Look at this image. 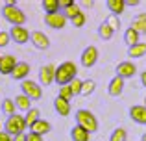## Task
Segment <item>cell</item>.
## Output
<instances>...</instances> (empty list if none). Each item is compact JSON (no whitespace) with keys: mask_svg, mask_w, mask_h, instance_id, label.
<instances>
[{"mask_svg":"<svg viewBox=\"0 0 146 141\" xmlns=\"http://www.w3.org/2000/svg\"><path fill=\"white\" fill-rule=\"evenodd\" d=\"M107 7H109L111 15L120 17V13H124V9H126V4H124V0H107Z\"/></svg>","mask_w":146,"mask_h":141,"instance_id":"obj_21","label":"cell"},{"mask_svg":"<svg viewBox=\"0 0 146 141\" xmlns=\"http://www.w3.org/2000/svg\"><path fill=\"white\" fill-rule=\"evenodd\" d=\"M113 33H115V32L106 24V22H100V26H98V35H100V39L109 41L111 37H113Z\"/></svg>","mask_w":146,"mask_h":141,"instance_id":"obj_29","label":"cell"},{"mask_svg":"<svg viewBox=\"0 0 146 141\" xmlns=\"http://www.w3.org/2000/svg\"><path fill=\"white\" fill-rule=\"evenodd\" d=\"M104 22H106V24L109 26V28L113 30V32H115V30H118V28H120V17H117V15H109V17H107Z\"/></svg>","mask_w":146,"mask_h":141,"instance_id":"obj_31","label":"cell"},{"mask_svg":"<svg viewBox=\"0 0 146 141\" xmlns=\"http://www.w3.org/2000/svg\"><path fill=\"white\" fill-rule=\"evenodd\" d=\"M128 56L129 58H144L146 56V43H137V45H133V47H129Z\"/></svg>","mask_w":146,"mask_h":141,"instance_id":"obj_23","label":"cell"},{"mask_svg":"<svg viewBox=\"0 0 146 141\" xmlns=\"http://www.w3.org/2000/svg\"><path fill=\"white\" fill-rule=\"evenodd\" d=\"M61 13L65 15V19H67V21H72V19H74V17H78V15L82 13V9H80V6H78V4L74 2V4H72V6H68L67 9H63V11H61Z\"/></svg>","mask_w":146,"mask_h":141,"instance_id":"obj_27","label":"cell"},{"mask_svg":"<svg viewBox=\"0 0 146 141\" xmlns=\"http://www.w3.org/2000/svg\"><path fill=\"white\" fill-rule=\"evenodd\" d=\"M21 89H22V95H26L30 100H41V97H43L41 84L33 82V80H24L21 84Z\"/></svg>","mask_w":146,"mask_h":141,"instance_id":"obj_5","label":"cell"},{"mask_svg":"<svg viewBox=\"0 0 146 141\" xmlns=\"http://www.w3.org/2000/svg\"><path fill=\"white\" fill-rule=\"evenodd\" d=\"M67 19H65V15L61 13V11H57V13H50V15H44V24L50 26V28L54 30H61L67 26Z\"/></svg>","mask_w":146,"mask_h":141,"instance_id":"obj_9","label":"cell"},{"mask_svg":"<svg viewBox=\"0 0 146 141\" xmlns=\"http://www.w3.org/2000/svg\"><path fill=\"white\" fill-rule=\"evenodd\" d=\"M30 41H32V45L35 48H39V50H48V48H50L48 35L44 32H41V30H35V32L30 33Z\"/></svg>","mask_w":146,"mask_h":141,"instance_id":"obj_8","label":"cell"},{"mask_svg":"<svg viewBox=\"0 0 146 141\" xmlns=\"http://www.w3.org/2000/svg\"><path fill=\"white\" fill-rule=\"evenodd\" d=\"M94 89H96V82L94 80H83L82 82V95L83 97H89V95L94 93Z\"/></svg>","mask_w":146,"mask_h":141,"instance_id":"obj_28","label":"cell"},{"mask_svg":"<svg viewBox=\"0 0 146 141\" xmlns=\"http://www.w3.org/2000/svg\"><path fill=\"white\" fill-rule=\"evenodd\" d=\"M28 74H30V63H26V61H17V65H15L13 72H11V78L24 82V80H28Z\"/></svg>","mask_w":146,"mask_h":141,"instance_id":"obj_14","label":"cell"},{"mask_svg":"<svg viewBox=\"0 0 146 141\" xmlns=\"http://www.w3.org/2000/svg\"><path fill=\"white\" fill-rule=\"evenodd\" d=\"M70 139L72 141H89L91 139V134L87 130H83L82 126H72L70 128Z\"/></svg>","mask_w":146,"mask_h":141,"instance_id":"obj_17","label":"cell"},{"mask_svg":"<svg viewBox=\"0 0 146 141\" xmlns=\"http://www.w3.org/2000/svg\"><path fill=\"white\" fill-rule=\"evenodd\" d=\"M39 119H41V112H39L37 108H33V106H32V108H30L28 112H26V115H24L26 128H32V126H33V124H35Z\"/></svg>","mask_w":146,"mask_h":141,"instance_id":"obj_18","label":"cell"},{"mask_svg":"<svg viewBox=\"0 0 146 141\" xmlns=\"http://www.w3.org/2000/svg\"><path fill=\"white\" fill-rule=\"evenodd\" d=\"M13 141H26V134H21V136H15Z\"/></svg>","mask_w":146,"mask_h":141,"instance_id":"obj_41","label":"cell"},{"mask_svg":"<svg viewBox=\"0 0 146 141\" xmlns=\"http://www.w3.org/2000/svg\"><path fill=\"white\" fill-rule=\"evenodd\" d=\"M85 21H87V17H85V13L82 11V13H80L78 17H74L70 22H72V26H74V28H82V26H85Z\"/></svg>","mask_w":146,"mask_h":141,"instance_id":"obj_34","label":"cell"},{"mask_svg":"<svg viewBox=\"0 0 146 141\" xmlns=\"http://www.w3.org/2000/svg\"><path fill=\"white\" fill-rule=\"evenodd\" d=\"M141 141H146V134H144V136H143V139H141Z\"/></svg>","mask_w":146,"mask_h":141,"instance_id":"obj_43","label":"cell"},{"mask_svg":"<svg viewBox=\"0 0 146 141\" xmlns=\"http://www.w3.org/2000/svg\"><path fill=\"white\" fill-rule=\"evenodd\" d=\"M78 74V67L74 61H63L59 67H56V84L68 86Z\"/></svg>","mask_w":146,"mask_h":141,"instance_id":"obj_2","label":"cell"},{"mask_svg":"<svg viewBox=\"0 0 146 141\" xmlns=\"http://www.w3.org/2000/svg\"><path fill=\"white\" fill-rule=\"evenodd\" d=\"M80 61H82V65L85 67V69H91V67L96 65L98 61V48L94 47V45H89V47L83 48L82 56H80Z\"/></svg>","mask_w":146,"mask_h":141,"instance_id":"obj_6","label":"cell"},{"mask_svg":"<svg viewBox=\"0 0 146 141\" xmlns=\"http://www.w3.org/2000/svg\"><path fill=\"white\" fill-rule=\"evenodd\" d=\"M9 41H11L9 32H0V48L7 47V45H9Z\"/></svg>","mask_w":146,"mask_h":141,"instance_id":"obj_35","label":"cell"},{"mask_svg":"<svg viewBox=\"0 0 146 141\" xmlns=\"http://www.w3.org/2000/svg\"><path fill=\"white\" fill-rule=\"evenodd\" d=\"M56 82V65L48 63V65H43L39 69V84L43 86H52Z\"/></svg>","mask_w":146,"mask_h":141,"instance_id":"obj_7","label":"cell"},{"mask_svg":"<svg viewBox=\"0 0 146 141\" xmlns=\"http://www.w3.org/2000/svg\"><path fill=\"white\" fill-rule=\"evenodd\" d=\"M126 139H128V132L124 128H115L109 138V141H126Z\"/></svg>","mask_w":146,"mask_h":141,"instance_id":"obj_30","label":"cell"},{"mask_svg":"<svg viewBox=\"0 0 146 141\" xmlns=\"http://www.w3.org/2000/svg\"><path fill=\"white\" fill-rule=\"evenodd\" d=\"M26 130V123H24V115H11L7 117L6 124H4V132H7V134L11 136V138H15V136H21L24 134Z\"/></svg>","mask_w":146,"mask_h":141,"instance_id":"obj_4","label":"cell"},{"mask_svg":"<svg viewBox=\"0 0 146 141\" xmlns=\"http://www.w3.org/2000/svg\"><path fill=\"white\" fill-rule=\"evenodd\" d=\"M82 82H83V80H80L78 76H76V78L68 84V87H70V91H72L74 97H76V95H82Z\"/></svg>","mask_w":146,"mask_h":141,"instance_id":"obj_32","label":"cell"},{"mask_svg":"<svg viewBox=\"0 0 146 141\" xmlns=\"http://www.w3.org/2000/svg\"><path fill=\"white\" fill-rule=\"evenodd\" d=\"M0 141H13V138H11L7 132H4V130H0Z\"/></svg>","mask_w":146,"mask_h":141,"instance_id":"obj_38","label":"cell"},{"mask_svg":"<svg viewBox=\"0 0 146 141\" xmlns=\"http://www.w3.org/2000/svg\"><path fill=\"white\" fill-rule=\"evenodd\" d=\"M107 91H109L111 97H120L122 91H124V80L118 78V76L115 74L113 78H111V82H109V87H107Z\"/></svg>","mask_w":146,"mask_h":141,"instance_id":"obj_15","label":"cell"},{"mask_svg":"<svg viewBox=\"0 0 146 141\" xmlns=\"http://www.w3.org/2000/svg\"><path fill=\"white\" fill-rule=\"evenodd\" d=\"M15 65H17V59H15V56H11V54L2 56V58H0V74L11 76V72H13Z\"/></svg>","mask_w":146,"mask_h":141,"instance_id":"obj_12","label":"cell"},{"mask_svg":"<svg viewBox=\"0 0 146 141\" xmlns=\"http://www.w3.org/2000/svg\"><path fill=\"white\" fill-rule=\"evenodd\" d=\"M144 108H146V98H144Z\"/></svg>","mask_w":146,"mask_h":141,"instance_id":"obj_44","label":"cell"},{"mask_svg":"<svg viewBox=\"0 0 146 141\" xmlns=\"http://www.w3.org/2000/svg\"><path fill=\"white\" fill-rule=\"evenodd\" d=\"M131 28L135 30V32H139V35L141 33H146V13H141V15H137V17L133 19Z\"/></svg>","mask_w":146,"mask_h":141,"instance_id":"obj_22","label":"cell"},{"mask_svg":"<svg viewBox=\"0 0 146 141\" xmlns=\"http://www.w3.org/2000/svg\"><path fill=\"white\" fill-rule=\"evenodd\" d=\"M135 72H137V65L133 61H120L117 65V76H118V78H122V80L133 78Z\"/></svg>","mask_w":146,"mask_h":141,"instance_id":"obj_11","label":"cell"},{"mask_svg":"<svg viewBox=\"0 0 146 141\" xmlns=\"http://www.w3.org/2000/svg\"><path fill=\"white\" fill-rule=\"evenodd\" d=\"M78 6H85V7H93L94 6V2L93 0H82V2L78 4Z\"/></svg>","mask_w":146,"mask_h":141,"instance_id":"obj_39","label":"cell"},{"mask_svg":"<svg viewBox=\"0 0 146 141\" xmlns=\"http://www.w3.org/2000/svg\"><path fill=\"white\" fill-rule=\"evenodd\" d=\"M57 2H59V9L63 11V9H67L68 6H72V4H74V0H57Z\"/></svg>","mask_w":146,"mask_h":141,"instance_id":"obj_37","label":"cell"},{"mask_svg":"<svg viewBox=\"0 0 146 141\" xmlns=\"http://www.w3.org/2000/svg\"><path fill=\"white\" fill-rule=\"evenodd\" d=\"M30 130L35 132V134H39V136H44V134H48V132L52 130V124H50L46 119H39L32 128H30Z\"/></svg>","mask_w":146,"mask_h":141,"instance_id":"obj_19","label":"cell"},{"mask_svg":"<svg viewBox=\"0 0 146 141\" xmlns=\"http://www.w3.org/2000/svg\"><path fill=\"white\" fill-rule=\"evenodd\" d=\"M41 7H43L44 15H50V13H57V11H61V9H59V2H57V0H43V2H41Z\"/></svg>","mask_w":146,"mask_h":141,"instance_id":"obj_25","label":"cell"},{"mask_svg":"<svg viewBox=\"0 0 146 141\" xmlns=\"http://www.w3.org/2000/svg\"><path fill=\"white\" fill-rule=\"evenodd\" d=\"M124 41L128 43V47H133V45L141 43V35H139V32H135V30L129 26V28L124 32Z\"/></svg>","mask_w":146,"mask_h":141,"instance_id":"obj_24","label":"cell"},{"mask_svg":"<svg viewBox=\"0 0 146 141\" xmlns=\"http://www.w3.org/2000/svg\"><path fill=\"white\" fill-rule=\"evenodd\" d=\"M129 117L137 124H146V108L144 104H135L129 108Z\"/></svg>","mask_w":146,"mask_h":141,"instance_id":"obj_13","label":"cell"},{"mask_svg":"<svg viewBox=\"0 0 146 141\" xmlns=\"http://www.w3.org/2000/svg\"><path fill=\"white\" fill-rule=\"evenodd\" d=\"M0 58H2V56H0Z\"/></svg>","mask_w":146,"mask_h":141,"instance_id":"obj_45","label":"cell"},{"mask_svg":"<svg viewBox=\"0 0 146 141\" xmlns=\"http://www.w3.org/2000/svg\"><path fill=\"white\" fill-rule=\"evenodd\" d=\"M15 108H17V110H21V112H28V110L30 108H32V100H30V98L28 97H26V95H17V97H15Z\"/></svg>","mask_w":146,"mask_h":141,"instance_id":"obj_20","label":"cell"},{"mask_svg":"<svg viewBox=\"0 0 146 141\" xmlns=\"http://www.w3.org/2000/svg\"><path fill=\"white\" fill-rule=\"evenodd\" d=\"M15 112H17V108H15L13 98H4L2 100V113L7 115V117H11V115H15Z\"/></svg>","mask_w":146,"mask_h":141,"instance_id":"obj_26","label":"cell"},{"mask_svg":"<svg viewBox=\"0 0 146 141\" xmlns=\"http://www.w3.org/2000/svg\"><path fill=\"white\" fill-rule=\"evenodd\" d=\"M26 141H43V136H39V134L30 130L28 134H26Z\"/></svg>","mask_w":146,"mask_h":141,"instance_id":"obj_36","label":"cell"},{"mask_svg":"<svg viewBox=\"0 0 146 141\" xmlns=\"http://www.w3.org/2000/svg\"><path fill=\"white\" fill-rule=\"evenodd\" d=\"M124 4H126V6H131V7H135V6H139V0H124Z\"/></svg>","mask_w":146,"mask_h":141,"instance_id":"obj_40","label":"cell"},{"mask_svg":"<svg viewBox=\"0 0 146 141\" xmlns=\"http://www.w3.org/2000/svg\"><path fill=\"white\" fill-rule=\"evenodd\" d=\"M74 117H76V124L82 126L83 130H87L89 134H94L98 130V121L93 115V112H89V110H78L74 113Z\"/></svg>","mask_w":146,"mask_h":141,"instance_id":"obj_3","label":"cell"},{"mask_svg":"<svg viewBox=\"0 0 146 141\" xmlns=\"http://www.w3.org/2000/svg\"><path fill=\"white\" fill-rule=\"evenodd\" d=\"M57 97H61V98H65V100L70 102V98L74 97V95H72V91H70V87H68V86H61L59 87V95H57Z\"/></svg>","mask_w":146,"mask_h":141,"instance_id":"obj_33","label":"cell"},{"mask_svg":"<svg viewBox=\"0 0 146 141\" xmlns=\"http://www.w3.org/2000/svg\"><path fill=\"white\" fill-rule=\"evenodd\" d=\"M2 17L6 19L11 26H24V22H26V13L15 2H7L6 6L2 7Z\"/></svg>","mask_w":146,"mask_h":141,"instance_id":"obj_1","label":"cell"},{"mask_svg":"<svg viewBox=\"0 0 146 141\" xmlns=\"http://www.w3.org/2000/svg\"><path fill=\"white\" fill-rule=\"evenodd\" d=\"M141 84H143V86L146 87V71L143 72V74H141Z\"/></svg>","mask_w":146,"mask_h":141,"instance_id":"obj_42","label":"cell"},{"mask_svg":"<svg viewBox=\"0 0 146 141\" xmlns=\"http://www.w3.org/2000/svg\"><path fill=\"white\" fill-rule=\"evenodd\" d=\"M9 37H11V41H15L17 45H24V43L30 41V32L24 26H11Z\"/></svg>","mask_w":146,"mask_h":141,"instance_id":"obj_10","label":"cell"},{"mask_svg":"<svg viewBox=\"0 0 146 141\" xmlns=\"http://www.w3.org/2000/svg\"><path fill=\"white\" fill-rule=\"evenodd\" d=\"M54 110H56L61 117H67V115H70L72 108H70V102L68 100H65V98H61V97H56L54 98Z\"/></svg>","mask_w":146,"mask_h":141,"instance_id":"obj_16","label":"cell"}]
</instances>
